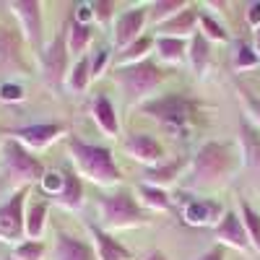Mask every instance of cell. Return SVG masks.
Here are the masks:
<instances>
[{"label": "cell", "mask_w": 260, "mask_h": 260, "mask_svg": "<svg viewBox=\"0 0 260 260\" xmlns=\"http://www.w3.org/2000/svg\"><path fill=\"white\" fill-rule=\"evenodd\" d=\"M242 164V151L237 143H224V141H206L195 156H190V167L185 175V185L190 190H224L234 175L240 172Z\"/></svg>", "instance_id": "6da1fadb"}, {"label": "cell", "mask_w": 260, "mask_h": 260, "mask_svg": "<svg viewBox=\"0 0 260 260\" xmlns=\"http://www.w3.org/2000/svg\"><path fill=\"white\" fill-rule=\"evenodd\" d=\"M65 148H68V159L73 164V172L99 187H115L122 182V172L115 164V156L110 148L96 146V143H86L78 136L65 138Z\"/></svg>", "instance_id": "7a4b0ae2"}, {"label": "cell", "mask_w": 260, "mask_h": 260, "mask_svg": "<svg viewBox=\"0 0 260 260\" xmlns=\"http://www.w3.org/2000/svg\"><path fill=\"white\" fill-rule=\"evenodd\" d=\"M45 172H47L45 164L18 141L6 138L0 143V177H3V182L8 187V195L26 190L34 182H42Z\"/></svg>", "instance_id": "3957f363"}, {"label": "cell", "mask_w": 260, "mask_h": 260, "mask_svg": "<svg viewBox=\"0 0 260 260\" xmlns=\"http://www.w3.org/2000/svg\"><path fill=\"white\" fill-rule=\"evenodd\" d=\"M164 68L151 57L136 65H117L115 68V83L130 107H141L148 99H154V91L164 83Z\"/></svg>", "instance_id": "277c9868"}, {"label": "cell", "mask_w": 260, "mask_h": 260, "mask_svg": "<svg viewBox=\"0 0 260 260\" xmlns=\"http://www.w3.org/2000/svg\"><path fill=\"white\" fill-rule=\"evenodd\" d=\"M138 110L143 115H148L151 120L161 122L167 130L172 133H180V138H187V127L190 122L195 120L201 110V102L187 96L185 91H169V94H161V96H154L148 99L146 104H141Z\"/></svg>", "instance_id": "5b68a950"}, {"label": "cell", "mask_w": 260, "mask_h": 260, "mask_svg": "<svg viewBox=\"0 0 260 260\" xmlns=\"http://www.w3.org/2000/svg\"><path fill=\"white\" fill-rule=\"evenodd\" d=\"M96 216L99 226L104 232H122V229H141L151 219L138 203V198L127 190H115L110 195H102L96 201Z\"/></svg>", "instance_id": "8992f818"}, {"label": "cell", "mask_w": 260, "mask_h": 260, "mask_svg": "<svg viewBox=\"0 0 260 260\" xmlns=\"http://www.w3.org/2000/svg\"><path fill=\"white\" fill-rule=\"evenodd\" d=\"M42 60V81L47 89H62L71 73V50H68V39H65V29H60L52 42L45 47V52L39 55Z\"/></svg>", "instance_id": "52a82bcc"}, {"label": "cell", "mask_w": 260, "mask_h": 260, "mask_svg": "<svg viewBox=\"0 0 260 260\" xmlns=\"http://www.w3.org/2000/svg\"><path fill=\"white\" fill-rule=\"evenodd\" d=\"M29 190H18L0 203V242L21 245L26 240V201Z\"/></svg>", "instance_id": "ba28073f"}, {"label": "cell", "mask_w": 260, "mask_h": 260, "mask_svg": "<svg viewBox=\"0 0 260 260\" xmlns=\"http://www.w3.org/2000/svg\"><path fill=\"white\" fill-rule=\"evenodd\" d=\"M8 11L16 16L21 37L34 52H45V18H42V3L39 0H11Z\"/></svg>", "instance_id": "9c48e42d"}, {"label": "cell", "mask_w": 260, "mask_h": 260, "mask_svg": "<svg viewBox=\"0 0 260 260\" xmlns=\"http://www.w3.org/2000/svg\"><path fill=\"white\" fill-rule=\"evenodd\" d=\"M148 24V6H136L127 8L115 18V29H112V42L115 50L122 52L125 47H130L133 42H138L143 37V29Z\"/></svg>", "instance_id": "30bf717a"}, {"label": "cell", "mask_w": 260, "mask_h": 260, "mask_svg": "<svg viewBox=\"0 0 260 260\" xmlns=\"http://www.w3.org/2000/svg\"><path fill=\"white\" fill-rule=\"evenodd\" d=\"M8 138L18 141L24 148H29L31 154L34 151H42L52 146L55 141L60 138H68L65 136V127L60 122H37V125H24V127H16V130H8L6 133Z\"/></svg>", "instance_id": "8fae6325"}, {"label": "cell", "mask_w": 260, "mask_h": 260, "mask_svg": "<svg viewBox=\"0 0 260 260\" xmlns=\"http://www.w3.org/2000/svg\"><path fill=\"white\" fill-rule=\"evenodd\" d=\"M8 73H29V62L24 57V37L0 24V76Z\"/></svg>", "instance_id": "7c38bea8"}, {"label": "cell", "mask_w": 260, "mask_h": 260, "mask_svg": "<svg viewBox=\"0 0 260 260\" xmlns=\"http://www.w3.org/2000/svg\"><path fill=\"white\" fill-rule=\"evenodd\" d=\"M122 151H125L127 159L143 164L146 169L159 167V164L167 161L164 146H161L154 136H151V133H130V136L122 141Z\"/></svg>", "instance_id": "4fadbf2b"}, {"label": "cell", "mask_w": 260, "mask_h": 260, "mask_svg": "<svg viewBox=\"0 0 260 260\" xmlns=\"http://www.w3.org/2000/svg\"><path fill=\"white\" fill-rule=\"evenodd\" d=\"M213 240L216 245H221V247H232L237 252H255L252 250V242H250V234L242 224V216L240 211H226L224 213V219L219 221V226L213 229Z\"/></svg>", "instance_id": "5bb4252c"}, {"label": "cell", "mask_w": 260, "mask_h": 260, "mask_svg": "<svg viewBox=\"0 0 260 260\" xmlns=\"http://www.w3.org/2000/svg\"><path fill=\"white\" fill-rule=\"evenodd\" d=\"M224 206L213 198H190L182 206V221L190 226H219L224 219Z\"/></svg>", "instance_id": "9a60e30c"}, {"label": "cell", "mask_w": 260, "mask_h": 260, "mask_svg": "<svg viewBox=\"0 0 260 260\" xmlns=\"http://www.w3.org/2000/svg\"><path fill=\"white\" fill-rule=\"evenodd\" d=\"M198 18H201V11L198 6H185L177 16H172L164 24L154 26V37H177V39H192L198 34Z\"/></svg>", "instance_id": "2e32d148"}, {"label": "cell", "mask_w": 260, "mask_h": 260, "mask_svg": "<svg viewBox=\"0 0 260 260\" xmlns=\"http://www.w3.org/2000/svg\"><path fill=\"white\" fill-rule=\"evenodd\" d=\"M52 260H99V257L89 240L68 232H57L52 245Z\"/></svg>", "instance_id": "e0dca14e"}, {"label": "cell", "mask_w": 260, "mask_h": 260, "mask_svg": "<svg viewBox=\"0 0 260 260\" xmlns=\"http://www.w3.org/2000/svg\"><path fill=\"white\" fill-rule=\"evenodd\" d=\"M89 242L94 245L99 260H136L133 252H130L122 242H117L110 232H104L102 226L89 224Z\"/></svg>", "instance_id": "ac0fdd59"}, {"label": "cell", "mask_w": 260, "mask_h": 260, "mask_svg": "<svg viewBox=\"0 0 260 260\" xmlns=\"http://www.w3.org/2000/svg\"><path fill=\"white\" fill-rule=\"evenodd\" d=\"M187 167H190V159L187 156H177V159H167L164 164L159 167H151L143 172V182L146 185H154V187H161L167 190V185L177 182L180 177L187 175Z\"/></svg>", "instance_id": "d6986e66"}, {"label": "cell", "mask_w": 260, "mask_h": 260, "mask_svg": "<svg viewBox=\"0 0 260 260\" xmlns=\"http://www.w3.org/2000/svg\"><path fill=\"white\" fill-rule=\"evenodd\" d=\"M91 117L96 122V127L107 138H117L120 136V117H117V110L115 104L110 102L107 94H96L94 102H91Z\"/></svg>", "instance_id": "ffe728a7"}, {"label": "cell", "mask_w": 260, "mask_h": 260, "mask_svg": "<svg viewBox=\"0 0 260 260\" xmlns=\"http://www.w3.org/2000/svg\"><path fill=\"white\" fill-rule=\"evenodd\" d=\"M62 175H65V185L52 198V203L65 208V211H81V206H83V180L73 169H62Z\"/></svg>", "instance_id": "44dd1931"}, {"label": "cell", "mask_w": 260, "mask_h": 260, "mask_svg": "<svg viewBox=\"0 0 260 260\" xmlns=\"http://www.w3.org/2000/svg\"><path fill=\"white\" fill-rule=\"evenodd\" d=\"M240 151H242V164L250 169H260V127H255L247 117L240 125Z\"/></svg>", "instance_id": "7402d4cb"}, {"label": "cell", "mask_w": 260, "mask_h": 260, "mask_svg": "<svg viewBox=\"0 0 260 260\" xmlns=\"http://www.w3.org/2000/svg\"><path fill=\"white\" fill-rule=\"evenodd\" d=\"M190 52V39L177 37H156V57L167 65H185Z\"/></svg>", "instance_id": "603a6c76"}, {"label": "cell", "mask_w": 260, "mask_h": 260, "mask_svg": "<svg viewBox=\"0 0 260 260\" xmlns=\"http://www.w3.org/2000/svg\"><path fill=\"white\" fill-rule=\"evenodd\" d=\"M91 37H94V26H89V24H78V21L71 18V24L65 26V39H68V50H71L73 62L89 55Z\"/></svg>", "instance_id": "cb8c5ba5"}, {"label": "cell", "mask_w": 260, "mask_h": 260, "mask_svg": "<svg viewBox=\"0 0 260 260\" xmlns=\"http://www.w3.org/2000/svg\"><path fill=\"white\" fill-rule=\"evenodd\" d=\"M50 203L47 201H29L26 203V240L42 242V234L47 229Z\"/></svg>", "instance_id": "d4e9b609"}, {"label": "cell", "mask_w": 260, "mask_h": 260, "mask_svg": "<svg viewBox=\"0 0 260 260\" xmlns=\"http://www.w3.org/2000/svg\"><path fill=\"white\" fill-rule=\"evenodd\" d=\"M138 203L143 206L146 213H167L172 208V198H169V192L161 190V187H154V185H146L141 182L138 185Z\"/></svg>", "instance_id": "484cf974"}, {"label": "cell", "mask_w": 260, "mask_h": 260, "mask_svg": "<svg viewBox=\"0 0 260 260\" xmlns=\"http://www.w3.org/2000/svg\"><path fill=\"white\" fill-rule=\"evenodd\" d=\"M187 62H190L195 78H206V71H208V65H211V42H208L201 31L190 39Z\"/></svg>", "instance_id": "4316f807"}, {"label": "cell", "mask_w": 260, "mask_h": 260, "mask_svg": "<svg viewBox=\"0 0 260 260\" xmlns=\"http://www.w3.org/2000/svg\"><path fill=\"white\" fill-rule=\"evenodd\" d=\"M151 50H156V37H141L138 42H133L130 47H125L120 55H117V65H136V62H143L148 60Z\"/></svg>", "instance_id": "83f0119b"}, {"label": "cell", "mask_w": 260, "mask_h": 260, "mask_svg": "<svg viewBox=\"0 0 260 260\" xmlns=\"http://www.w3.org/2000/svg\"><path fill=\"white\" fill-rule=\"evenodd\" d=\"M89 83H91V71H89V55H86V57L73 62L68 81H65V89L73 91V94H81V91L89 89Z\"/></svg>", "instance_id": "f1b7e54d"}, {"label": "cell", "mask_w": 260, "mask_h": 260, "mask_svg": "<svg viewBox=\"0 0 260 260\" xmlns=\"http://www.w3.org/2000/svg\"><path fill=\"white\" fill-rule=\"evenodd\" d=\"M187 3L185 0H156V3H151L148 6V24H164V21H169L172 16H177Z\"/></svg>", "instance_id": "f546056e"}, {"label": "cell", "mask_w": 260, "mask_h": 260, "mask_svg": "<svg viewBox=\"0 0 260 260\" xmlns=\"http://www.w3.org/2000/svg\"><path fill=\"white\" fill-rule=\"evenodd\" d=\"M198 31L208 39V42H229V31L226 26L219 21V16H213V13H206L201 11V18H198Z\"/></svg>", "instance_id": "4dcf8cb0"}, {"label": "cell", "mask_w": 260, "mask_h": 260, "mask_svg": "<svg viewBox=\"0 0 260 260\" xmlns=\"http://www.w3.org/2000/svg\"><path fill=\"white\" fill-rule=\"evenodd\" d=\"M240 216H242V224L250 234V242H252V250L260 252V213L245 201L240 198Z\"/></svg>", "instance_id": "1f68e13d"}, {"label": "cell", "mask_w": 260, "mask_h": 260, "mask_svg": "<svg viewBox=\"0 0 260 260\" xmlns=\"http://www.w3.org/2000/svg\"><path fill=\"white\" fill-rule=\"evenodd\" d=\"M232 65H234V71H252L260 65V55L255 52V47L250 42H237L234 55H232Z\"/></svg>", "instance_id": "d6a6232c"}, {"label": "cell", "mask_w": 260, "mask_h": 260, "mask_svg": "<svg viewBox=\"0 0 260 260\" xmlns=\"http://www.w3.org/2000/svg\"><path fill=\"white\" fill-rule=\"evenodd\" d=\"M45 242H34V240H24L21 245L13 247V257L16 260H45Z\"/></svg>", "instance_id": "836d02e7"}, {"label": "cell", "mask_w": 260, "mask_h": 260, "mask_svg": "<svg viewBox=\"0 0 260 260\" xmlns=\"http://www.w3.org/2000/svg\"><path fill=\"white\" fill-rule=\"evenodd\" d=\"M24 99H26L24 83H18V81H3V83H0V102L18 104V102H24Z\"/></svg>", "instance_id": "e575fe53"}, {"label": "cell", "mask_w": 260, "mask_h": 260, "mask_svg": "<svg viewBox=\"0 0 260 260\" xmlns=\"http://www.w3.org/2000/svg\"><path fill=\"white\" fill-rule=\"evenodd\" d=\"M107 65H110V50H107V47H99V50L89 52V71H91V81H96V78H102V76H104Z\"/></svg>", "instance_id": "d590c367"}, {"label": "cell", "mask_w": 260, "mask_h": 260, "mask_svg": "<svg viewBox=\"0 0 260 260\" xmlns=\"http://www.w3.org/2000/svg\"><path fill=\"white\" fill-rule=\"evenodd\" d=\"M91 8H94V24L110 26L115 21V3L112 0H94Z\"/></svg>", "instance_id": "8d00e7d4"}, {"label": "cell", "mask_w": 260, "mask_h": 260, "mask_svg": "<svg viewBox=\"0 0 260 260\" xmlns=\"http://www.w3.org/2000/svg\"><path fill=\"white\" fill-rule=\"evenodd\" d=\"M39 185L45 187V192L50 195V198H55V195L62 190V185H65V175L62 172H45V177H42Z\"/></svg>", "instance_id": "74e56055"}, {"label": "cell", "mask_w": 260, "mask_h": 260, "mask_svg": "<svg viewBox=\"0 0 260 260\" xmlns=\"http://www.w3.org/2000/svg\"><path fill=\"white\" fill-rule=\"evenodd\" d=\"M242 99H245V115H247V120H250L255 127H260V102L252 99L247 91H242Z\"/></svg>", "instance_id": "f35d334b"}, {"label": "cell", "mask_w": 260, "mask_h": 260, "mask_svg": "<svg viewBox=\"0 0 260 260\" xmlns=\"http://www.w3.org/2000/svg\"><path fill=\"white\" fill-rule=\"evenodd\" d=\"M73 21L94 26V8H91V3H78V6L73 8Z\"/></svg>", "instance_id": "ab89813d"}, {"label": "cell", "mask_w": 260, "mask_h": 260, "mask_svg": "<svg viewBox=\"0 0 260 260\" xmlns=\"http://www.w3.org/2000/svg\"><path fill=\"white\" fill-rule=\"evenodd\" d=\"M245 21L250 29H260V0H252V3H247V11H245Z\"/></svg>", "instance_id": "60d3db41"}, {"label": "cell", "mask_w": 260, "mask_h": 260, "mask_svg": "<svg viewBox=\"0 0 260 260\" xmlns=\"http://www.w3.org/2000/svg\"><path fill=\"white\" fill-rule=\"evenodd\" d=\"M195 260H226V255H224V247H221V245H213V247H208L206 252H201Z\"/></svg>", "instance_id": "b9f144b4"}, {"label": "cell", "mask_w": 260, "mask_h": 260, "mask_svg": "<svg viewBox=\"0 0 260 260\" xmlns=\"http://www.w3.org/2000/svg\"><path fill=\"white\" fill-rule=\"evenodd\" d=\"M141 260H169V257H167L161 250H151V252H146Z\"/></svg>", "instance_id": "7bdbcfd3"}, {"label": "cell", "mask_w": 260, "mask_h": 260, "mask_svg": "<svg viewBox=\"0 0 260 260\" xmlns=\"http://www.w3.org/2000/svg\"><path fill=\"white\" fill-rule=\"evenodd\" d=\"M252 47H255V52L260 55V29L255 31V45H252Z\"/></svg>", "instance_id": "ee69618b"}, {"label": "cell", "mask_w": 260, "mask_h": 260, "mask_svg": "<svg viewBox=\"0 0 260 260\" xmlns=\"http://www.w3.org/2000/svg\"><path fill=\"white\" fill-rule=\"evenodd\" d=\"M0 260H16L13 255H3V257H0Z\"/></svg>", "instance_id": "f6af8a7d"}]
</instances>
